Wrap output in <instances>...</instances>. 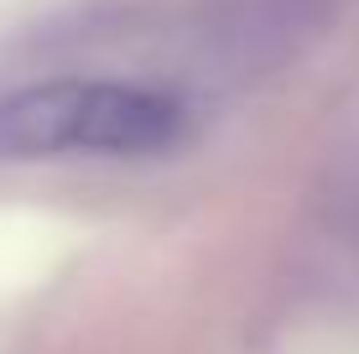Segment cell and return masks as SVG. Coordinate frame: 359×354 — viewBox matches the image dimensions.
<instances>
[{"label":"cell","instance_id":"obj_1","mask_svg":"<svg viewBox=\"0 0 359 354\" xmlns=\"http://www.w3.org/2000/svg\"><path fill=\"white\" fill-rule=\"evenodd\" d=\"M182 130V104L162 89L109 79H53L0 100V156L36 162L63 151L141 156L162 151Z\"/></svg>","mask_w":359,"mask_h":354}]
</instances>
